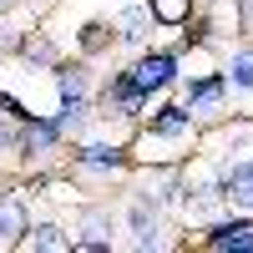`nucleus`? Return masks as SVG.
I'll return each instance as SVG.
<instances>
[{"mask_svg": "<svg viewBox=\"0 0 253 253\" xmlns=\"http://www.w3.org/2000/svg\"><path fill=\"white\" fill-rule=\"evenodd\" d=\"M81 162L86 167H117L122 152H112V147H81Z\"/></svg>", "mask_w": 253, "mask_h": 253, "instance_id": "9d476101", "label": "nucleus"}, {"mask_svg": "<svg viewBox=\"0 0 253 253\" xmlns=\"http://www.w3.org/2000/svg\"><path fill=\"white\" fill-rule=\"evenodd\" d=\"M233 81H238V86H253V56H238L233 61Z\"/></svg>", "mask_w": 253, "mask_h": 253, "instance_id": "2eb2a0df", "label": "nucleus"}, {"mask_svg": "<svg viewBox=\"0 0 253 253\" xmlns=\"http://www.w3.org/2000/svg\"><path fill=\"white\" fill-rule=\"evenodd\" d=\"M56 86H61V96H81V71H61Z\"/></svg>", "mask_w": 253, "mask_h": 253, "instance_id": "4468645a", "label": "nucleus"}, {"mask_svg": "<svg viewBox=\"0 0 253 253\" xmlns=\"http://www.w3.org/2000/svg\"><path fill=\"white\" fill-rule=\"evenodd\" d=\"M243 15H248V26H253V0H248V5H243Z\"/></svg>", "mask_w": 253, "mask_h": 253, "instance_id": "f3484780", "label": "nucleus"}, {"mask_svg": "<svg viewBox=\"0 0 253 253\" xmlns=\"http://www.w3.org/2000/svg\"><path fill=\"white\" fill-rule=\"evenodd\" d=\"M152 15L157 20H182L187 15V0H152Z\"/></svg>", "mask_w": 253, "mask_h": 253, "instance_id": "f8f14e48", "label": "nucleus"}, {"mask_svg": "<svg viewBox=\"0 0 253 253\" xmlns=\"http://www.w3.org/2000/svg\"><path fill=\"white\" fill-rule=\"evenodd\" d=\"M223 198H228V203H238V208H253V162H238V167H228Z\"/></svg>", "mask_w": 253, "mask_h": 253, "instance_id": "f03ea898", "label": "nucleus"}, {"mask_svg": "<svg viewBox=\"0 0 253 253\" xmlns=\"http://www.w3.org/2000/svg\"><path fill=\"white\" fill-rule=\"evenodd\" d=\"M172 81V56H147L132 66V76H126V86L132 91H152V86H167Z\"/></svg>", "mask_w": 253, "mask_h": 253, "instance_id": "f257e3e1", "label": "nucleus"}, {"mask_svg": "<svg viewBox=\"0 0 253 253\" xmlns=\"http://www.w3.org/2000/svg\"><path fill=\"white\" fill-rule=\"evenodd\" d=\"M10 142H15V126H10L5 117H0V147H10Z\"/></svg>", "mask_w": 253, "mask_h": 253, "instance_id": "dca6fc26", "label": "nucleus"}, {"mask_svg": "<svg viewBox=\"0 0 253 253\" xmlns=\"http://www.w3.org/2000/svg\"><path fill=\"white\" fill-rule=\"evenodd\" d=\"M152 132H157V137H182V132H187V112H182V107H167V112L152 122Z\"/></svg>", "mask_w": 253, "mask_h": 253, "instance_id": "0eeeda50", "label": "nucleus"}, {"mask_svg": "<svg viewBox=\"0 0 253 253\" xmlns=\"http://www.w3.org/2000/svg\"><path fill=\"white\" fill-rule=\"evenodd\" d=\"M132 228H137V243H142V248L157 243V223L147 218V208H132Z\"/></svg>", "mask_w": 253, "mask_h": 253, "instance_id": "1a4fd4ad", "label": "nucleus"}, {"mask_svg": "<svg viewBox=\"0 0 253 253\" xmlns=\"http://www.w3.org/2000/svg\"><path fill=\"white\" fill-rule=\"evenodd\" d=\"M208 243H213L218 253H228V248H253V223H223Z\"/></svg>", "mask_w": 253, "mask_h": 253, "instance_id": "7ed1b4c3", "label": "nucleus"}, {"mask_svg": "<svg viewBox=\"0 0 253 253\" xmlns=\"http://www.w3.org/2000/svg\"><path fill=\"white\" fill-rule=\"evenodd\" d=\"M117 26H122L126 41H137V36L147 31V10H122V15H117Z\"/></svg>", "mask_w": 253, "mask_h": 253, "instance_id": "9b49d317", "label": "nucleus"}, {"mask_svg": "<svg viewBox=\"0 0 253 253\" xmlns=\"http://www.w3.org/2000/svg\"><path fill=\"white\" fill-rule=\"evenodd\" d=\"M0 233L5 238L26 233V208H20V198H0Z\"/></svg>", "mask_w": 253, "mask_h": 253, "instance_id": "20e7f679", "label": "nucleus"}, {"mask_svg": "<svg viewBox=\"0 0 253 253\" xmlns=\"http://www.w3.org/2000/svg\"><path fill=\"white\" fill-rule=\"evenodd\" d=\"M56 137H61L56 122H31V126H26V147H31V152H46V147H56Z\"/></svg>", "mask_w": 253, "mask_h": 253, "instance_id": "39448f33", "label": "nucleus"}, {"mask_svg": "<svg viewBox=\"0 0 253 253\" xmlns=\"http://www.w3.org/2000/svg\"><path fill=\"white\" fill-rule=\"evenodd\" d=\"M31 248H41V253H66L71 238L61 233V228H36V233H31Z\"/></svg>", "mask_w": 253, "mask_h": 253, "instance_id": "423d86ee", "label": "nucleus"}, {"mask_svg": "<svg viewBox=\"0 0 253 253\" xmlns=\"http://www.w3.org/2000/svg\"><path fill=\"white\" fill-rule=\"evenodd\" d=\"M81 112H86V101H81V96H66V107H61L56 126H76V122H81Z\"/></svg>", "mask_w": 253, "mask_h": 253, "instance_id": "ddd939ff", "label": "nucleus"}, {"mask_svg": "<svg viewBox=\"0 0 253 253\" xmlns=\"http://www.w3.org/2000/svg\"><path fill=\"white\" fill-rule=\"evenodd\" d=\"M218 96H223V81H218V76H208V81H198V86L187 91V101H193V107H213Z\"/></svg>", "mask_w": 253, "mask_h": 253, "instance_id": "6e6552de", "label": "nucleus"}]
</instances>
